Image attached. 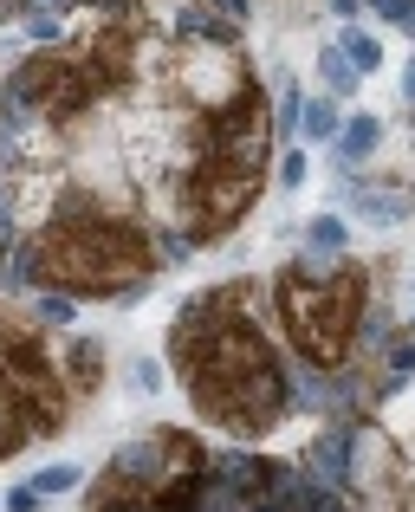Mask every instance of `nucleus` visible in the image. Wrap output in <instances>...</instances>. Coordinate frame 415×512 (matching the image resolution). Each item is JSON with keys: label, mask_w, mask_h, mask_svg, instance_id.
I'll return each mask as SVG.
<instances>
[{"label": "nucleus", "mask_w": 415, "mask_h": 512, "mask_svg": "<svg viewBox=\"0 0 415 512\" xmlns=\"http://www.w3.org/2000/svg\"><path fill=\"white\" fill-rule=\"evenodd\" d=\"M247 305H260V286L227 279L214 292H195L169 331V363L195 415L234 441H260L292 415V370L279 363Z\"/></svg>", "instance_id": "f257e3e1"}, {"label": "nucleus", "mask_w": 415, "mask_h": 512, "mask_svg": "<svg viewBox=\"0 0 415 512\" xmlns=\"http://www.w3.org/2000/svg\"><path fill=\"white\" fill-rule=\"evenodd\" d=\"M156 234L124 208H104L91 188H72L46 221L13 247L0 292H72V299H124L156 273Z\"/></svg>", "instance_id": "f03ea898"}, {"label": "nucleus", "mask_w": 415, "mask_h": 512, "mask_svg": "<svg viewBox=\"0 0 415 512\" xmlns=\"http://www.w3.org/2000/svg\"><path fill=\"white\" fill-rule=\"evenodd\" d=\"M39 318L13 312L0 292V461L26 454L33 441L59 435L72 422V383H65L52 344L39 338Z\"/></svg>", "instance_id": "7ed1b4c3"}, {"label": "nucleus", "mask_w": 415, "mask_h": 512, "mask_svg": "<svg viewBox=\"0 0 415 512\" xmlns=\"http://www.w3.org/2000/svg\"><path fill=\"white\" fill-rule=\"evenodd\" d=\"M273 312L286 325V344L299 350V363L312 370H344L357 350V325L370 312V279L357 260H344L338 273H305L299 260L273 279Z\"/></svg>", "instance_id": "20e7f679"}, {"label": "nucleus", "mask_w": 415, "mask_h": 512, "mask_svg": "<svg viewBox=\"0 0 415 512\" xmlns=\"http://www.w3.org/2000/svg\"><path fill=\"white\" fill-rule=\"evenodd\" d=\"M208 474V448L182 428H150V435H130L124 448L111 454L98 487L124 493V500H156V506H182L189 512L195 487Z\"/></svg>", "instance_id": "39448f33"}, {"label": "nucleus", "mask_w": 415, "mask_h": 512, "mask_svg": "<svg viewBox=\"0 0 415 512\" xmlns=\"http://www.w3.org/2000/svg\"><path fill=\"white\" fill-rule=\"evenodd\" d=\"M98 98H104V85H98V72H91V59L78 46H39L7 72V104H20L26 117L52 124L59 137L72 124H85Z\"/></svg>", "instance_id": "423d86ee"}, {"label": "nucleus", "mask_w": 415, "mask_h": 512, "mask_svg": "<svg viewBox=\"0 0 415 512\" xmlns=\"http://www.w3.org/2000/svg\"><path fill=\"white\" fill-rule=\"evenodd\" d=\"M176 91L182 104H195V111H221V104H234L240 91L253 85V65L240 59V46H208V39H195V46L176 52Z\"/></svg>", "instance_id": "0eeeda50"}, {"label": "nucleus", "mask_w": 415, "mask_h": 512, "mask_svg": "<svg viewBox=\"0 0 415 512\" xmlns=\"http://www.w3.org/2000/svg\"><path fill=\"white\" fill-rule=\"evenodd\" d=\"M403 487V448L383 422H351V493H390Z\"/></svg>", "instance_id": "6e6552de"}, {"label": "nucleus", "mask_w": 415, "mask_h": 512, "mask_svg": "<svg viewBox=\"0 0 415 512\" xmlns=\"http://www.w3.org/2000/svg\"><path fill=\"white\" fill-rule=\"evenodd\" d=\"M305 474L312 480H325V487H338V493H351V422H325L312 441H305Z\"/></svg>", "instance_id": "1a4fd4ad"}, {"label": "nucleus", "mask_w": 415, "mask_h": 512, "mask_svg": "<svg viewBox=\"0 0 415 512\" xmlns=\"http://www.w3.org/2000/svg\"><path fill=\"white\" fill-rule=\"evenodd\" d=\"M344 201H351L364 221H377V227H396V221L415 214V195L396 188V182H344Z\"/></svg>", "instance_id": "9d476101"}, {"label": "nucleus", "mask_w": 415, "mask_h": 512, "mask_svg": "<svg viewBox=\"0 0 415 512\" xmlns=\"http://www.w3.org/2000/svg\"><path fill=\"white\" fill-rule=\"evenodd\" d=\"M59 370H65V383H72L78 402L98 396V389H104V338H72L65 357H59Z\"/></svg>", "instance_id": "9b49d317"}, {"label": "nucleus", "mask_w": 415, "mask_h": 512, "mask_svg": "<svg viewBox=\"0 0 415 512\" xmlns=\"http://www.w3.org/2000/svg\"><path fill=\"white\" fill-rule=\"evenodd\" d=\"M377 143H383V124H377V117H344V130H338V143H331V150H338L344 169H357V163H370V156H377Z\"/></svg>", "instance_id": "f8f14e48"}, {"label": "nucleus", "mask_w": 415, "mask_h": 512, "mask_svg": "<svg viewBox=\"0 0 415 512\" xmlns=\"http://www.w3.org/2000/svg\"><path fill=\"white\" fill-rule=\"evenodd\" d=\"M344 98H312L305 104V117H299V130H305V143H338V130H344V111H338Z\"/></svg>", "instance_id": "ddd939ff"}, {"label": "nucleus", "mask_w": 415, "mask_h": 512, "mask_svg": "<svg viewBox=\"0 0 415 512\" xmlns=\"http://www.w3.org/2000/svg\"><path fill=\"white\" fill-rule=\"evenodd\" d=\"M318 78H325V91H331V98H351L364 72H357V65L344 59V46H325V52H318Z\"/></svg>", "instance_id": "4468645a"}, {"label": "nucleus", "mask_w": 415, "mask_h": 512, "mask_svg": "<svg viewBox=\"0 0 415 512\" xmlns=\"http://www.w3.org/2000/svg\"><path fill=\"white\" fill-rule=\"evenodd\" d=\"M338 46H344V59H351L364 78H370V72H383V39H377V33H364V26H344Z\"/></svg>", "instance_id": "2eb2a0df"}, {"label": "nucleus", "mask_w": 415, "mask_h": 512, "mask_svg": "<svg viewBox=\"0 0 415 512\" xmlns=\"http://www.w3.org/2000/svg\"><path fill=\"white\" fill-rule=\"evenodd\" d=\"M305 247L312 253H351V227H344L338 214H312V221H305Z\"/></svg>", "instance_id": "dca6fc26"}, {"label": "nucleus", "mask_w": 415, "mask_h": 512, "mask_svg": "<svg viewBox=\"0 0 415 512\" xmlns=\"http://www.w3.org/2000/svg\"><path fill=\"white\" fill-rule=\"evenodd\" d=\"M33 487L46 493V500H59V493H78V487H85V467H78V461H52V467H39V474H33Z\"/></svg>", "instance_id": "f3484780"}, {"label": "nucleus", "mask_w": 415, "mask_h": 512, "mask_svg": "<svg viewBox=\"0 0 415 512\" xmlns=\"http://www.w3.org/2000/svg\"><path fill=\"white\" fill-rule=\"evenodd\" d=\"M33 318H39L46 331H72L78 299H72V292H39V299H33Z\"/></svg>", "instance_id": "a211bd4d"}, {"label": "nucleus", "mask_w": 415, "mask_h": 512, "mask_svg": "<svg viewBox=\"0 0 415 512\" xmlns=\"http://www.w3.org/2000/svg\"><path fill=\"white\" fill-rule=\"evenodd\" d=\"M85 512H182V506H156V500H124V493H104L91 487V506Z\"/></svg>", "instance_id": "6ab92c4d"}, {"label": "nucleus", "mask_w": 415, "mask_h": 512, "mask_svg": "<svg viewBox=\"0 0 415 512\" xmlns=\"http://www.w3.org/2000/svg\"><path fill=\"white\" fill-rule=\"evenodd\" d=\"M20 20H26V39H39V46H59L65 39V20L52 7H33V13H20Z\"/></svg>", "instance_id": "aec40b11"}, {"label": "nucleus", "mask_w": 415, "mask_h": 512, "mask_svg": "<svg viewBox=\"0 0 415 512\" xmlns=\"http://www.w3.org/2000/svg\"><path fill=\"white\" fill-rule=\"evenodd\" d=\"M130 383H137L143 396H156V389H163V363H156V357H143L137 370H130Z\"/></svg>", "instance_id": "412c9836"}, {"label": "nucleus", "mask_w": 415, "mask_h": 512, "mask_svg": "<svg viewBox=\"0 0 415 512\" xmlns=\"http://www.w3.org/2000/svg\"><path fill=\"white\" fill-rule=\"evenodd\" d=\"M279 182H286V188L305 182V150H279Z\"/></svg>", "instance_id": "4be33fe9"}, {"label": "nucleus", "mask_w": 415, "mask_h": 512, "mask_svg": "<svg viewBox=\"0 0 415 512\" xmlns=\"http://www.w3.org/2000/svg\"><path fill=\"white\" fill-rule=\"evenodd\" d=\"M39 500H46V493H39L33 480H26V487H13V493H7L0 506H7V512H39Z\"/></svg>", "instance_id": "5701e85b"}, {"label": "nucleus", "mask_w": 415, "mask_h": 512, "mask_svg": "<svg viewBox=\"0 0 415 512\" xmlns=\"http://www.w3.org/2000/svg\"><path fill=\"white\" fill-rule=\"evenodd\" d=\"M20 13H33V7H52V13H72V7H85V0H13Z\"/></svg>", "instance_id": "b1692460"}, {"label": "nucleus", "mask_w": 415, "mask_h": 512, "mask_svg": "<svg viewBox=\"0 0 415 512\" xmlns=\"http://www.w3.org/2000/svg\"><path fill=\"white\" fill-rule=\"evenodd\" d=\"M85 7H98V13H137V0H85Z\"/></svg>", "instance_id": "393cba45"}, {"label": "nucleus", "mask_w": 415, "mask_h": 512, "mask_svg": "<svg viewBox=\"0 0 415 512\" xmlns=\"http://www.w3.org/2000/svg\"><path fill=\"white\" fill-rule=\"evenodd\" d=\"M325 7H331V13H344V20H351V13L364 7V0H325Z\"/></svg>", "instance_id": "a878e982"}, {"label": "nucleus", "mask_w": 415, "mask_h": 512, "mask_svg": "<svg viewBox=\"0 0 415 512\" xmlns=\"http://www.w3.org/2000/svg\"><path fill=\"white\" fill-rule=\"evenodd\" d=\"M403 98H409V104H415V59H409V65H403Z\"/></svg>", "instance_id": "bb28decb"}, {"label": "nucleus", "mask_w": 415, "mask_h": 512, "mask_svg": "<svg viewBox=\"0 0 415 512\" xmlns=\"http://www.w3.org/2000/svg\"><path fill=\"white\" fill-rule=\"evenodd\" d=\"M403 487H415V448L403 454Z\"/></svg>", "instance_id": "cd10ccee"}, {"label": "nucleus", "mask_w": 415, "mask_h": 512, "mask_svg": "<svg viewBox=\"0 0 415 512\" xmlns=\"http://www.w3.org/2000/svg\"><path fill=\"white\" fill-rule=\"evenodd\" d=\"M0 91H7V78H0Z\"/></svg>", "instance_id": "c85d7f7f"}, {"label": "nucleus", "mask_w": 415, "mask_h": 512, "mask_svg": "<svg viewBox=\"0 0 415 512\" xmlns=\"http://www.w3.org/2000/svg\"><path fill=\"white\" fill-rule=\"evenodd\" d=\"M409 292H415V286H409Z\"/></svg>", "instance_id": "c756f323"}, {"label": "nucleus", "mask_w": 415, "mask_h": 512, "mask_svg": "<svg viewBox=\"0 0 415 512\" xmlns=\"http://www.w3.org/2000/svg\"><path fill=\"white\" fill-rule=\"evenodd\" d=\"M409 512H415V506H409Z\"/></svg>", "instance_id": "7c9ffc66"}]
</instances>
